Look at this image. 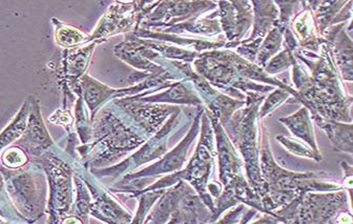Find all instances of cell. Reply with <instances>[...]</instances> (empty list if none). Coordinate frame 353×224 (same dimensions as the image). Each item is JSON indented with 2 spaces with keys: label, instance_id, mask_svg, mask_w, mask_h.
Returning <instances> with one entry per match:
<instances>
[{
  "label": "cell",
  "instance_id": "obj_12",
  "mask_svg": "<svg viewBox=\"0 0 353 224\" xmlns=\"http://www.w3.org/2000/svg\"><path fill=\"white\" fill-rule=\"evenodd\" d=\"M286 29L287 27H283L276 21L274 29L270 31L268 37L263 41V45L260 47L261 49L259 50L258 61H256L258 67L265 65L266 61L280 49L283 34Z\"/></svg>",
  "mask_w": 353,
  "mask_h": 224
},
{
  "label": "cell",
  "instance_id": "obj_17",
  "mask_svg": "<svg viewBox=\"0 0 353 224\" xmlns=\"http://www.w3.org/2000/svg\"><path fill=\"white\" fill-rule=\"evenodd\" d=\"M294 57L292 55V51L290 50L285 49L282 53L279 54L276 57L268 63V67L265 68L268 74L279 73V72L286 70L294 63Z\"/></svg>",
  "mask_w": 353,
  "mask_h": 224
},
{
  "label": "cell",
  "instance_id": "obj_10",
  "mask_svg": "<svg viewBox=\"0 0 353 224\" xmlns=\"http://www.w3.org/2000/svg\"><path fill=\"white\" fill-rule=\"evenodd\" d=\"M294 29L303 47L316 51L320 45L326 43L316 36V23L310 8H305V11L296 16L294 20Z\"/></svg>",
  "mask_w": 353,
  "mask_h": 224
},
{
  "label": "cell",
  "instance_id": "obj_20",
  "mask_svg": "<svg viewBox=\"0 0 353 224\" xmlns=\"http://www.w3.org/2000/svg\"><path fill=\"white\" fill-rule=\"evenodd\" d=\"M279 222H281L279 218L272 215H266L265 217H263L262 219L258 220V221L252 224H278Z\"/></svg>",
  "mask_w": 353,
  "mask_h": 224
},
{
  "label": "cell",
  "instance_id": "obj_16",
  "mask_svg": "<svg viewBox=\"0 0 353 224\" xmlns=\"http://www.w3.org/2000/svg\"><path fill=\"white\" fill-rule=\"evenodd\" d=\"M290 92L286 91V90H274V92H272V95L266 99L262 109L259 112V117L263 118L268 115V114L272 113L281 103H284L287 97L290 96Z\"/></svg>",
  "mask_w": 353,
  "mask_h": 224
},
{
  "label": "cell",
  "instance_id": "obj_5",
  "mask_svg": "<svg viewBox=\"0 0 353 224\" xmlns=\"http://www.w3.org/2000/svg\"><path fill=\"white\" fill-rule=\"evenodd\" d=\"M219 15L226 36L232 43H239L243 34H245L252 25V6L248 1L220 3Z\"/></svg>",
  "mask_w": 353,
  "mask_h": 224
},
{
  "label": "cell",
  "instance_id": "obj_2",
  "mask_svg": "<svg viewBox=\"0 0 353 224\" xmlns=\"http://www.w3.org/2000/svg\"><path fill=\"white\" fill-rule=\"evenodd\" d=\"M263 99L264 97L260 94L248 93L245 109H239L234 112L223 127L226 128L228 135L244 157L248 181L260 197L263 193L264 180L261 173L256 122L259 117V105Z\"/></svg>",
  "mask_w": 353,
  "mask_h": 224
},
{
  "label": "cell",
  "instance_id": "obj_18",
  "mask_svg": "<svg viewBox=\"0 0 353 224\" xmlns=\"http://www.w3.org/2000/svg\"><path fill=\"white\" fill-rule=\"evenodd\" d=\"M243 205H240V207H236L234 211L230 212L228 216L223 218V219H221L220 221L218 222H212V224H232L234 222H236V220L240 218L241 213L243 212Z\"/></svg>",
  "mask_w": 353,
  "mask_h": 224
},
{
  "label": "cell",
  "instance_id": "obj_3",
  "mask_svg": "<svg viewBox=\"0 0 353 224\" xmlns=\"http://www.w3.org/2000/svg\"><path fill=\"white\" fill-rule=\"evenodd\" d=\"M203 123H202V136L200 142H199L198 147H196V153L194 158L190 161L186 171L178 174V175H172L170 177L159 181V183L150 187L148 191L158 189V187H168L176 182V178L183 177L190 180L192 185H194L196 191L201 196L204 203L208 205L212 214L214 211V202L212 196L206 192V185H208V177L210 175V170H212V162H214V139H212V131L210 129L212 125H210V120L208 118V114L203 115Z\"/></svg>",
  "mask_w": 353,
  "mask_h": 224
},
{
  "label": "cell",
  "instance_id": "obj_8",
  "mask_svg": "<svg viewBox=\"0 0 353 224\" xmlns=\"http://www.w3.org/2000/svg\"><path fill=\"white\" fill-rule=\"evenodd\" d=\"M316 125L324 130L336 151L352 154V125L331 121L321 117L319 114L312 113Z\"/></svg>",
  "mask_w": 353,
  "mask_h": 224
},
{
  "label": "cell",
  "instance_id": "obj_11",
  "mask_svg": "<svg viewBox=\"0 0 353 224\" xmlns=\"http://www.w3.org/2000/svg\"><path fill=\"white\" fill-rule=\"evenodd\" d=\"M254 29L252 37L246 41L264 40V36L270 32L272 26L278 20L279 12L272 1H254Z\"/></svg>",
  "mask_w": 353,
  "mask_h": 224
},
{
  "label": "cell",
  "instance_id": "obj_4",
  "mask_svg": "<svg viewBox=\"0 0 353 224\" xmlns=\"http://www.w3.org/2000/svg\"><path fill=\"white\" fill-rule=\"evenodd\" d=\"M210 119L218 142L220 180L226 185L234 178L242 176L243 163L236 155L232 142L226 135L225 130L220 125L219 120L212 113L210 114Z\"/></svg>",
  "mask_w": 353,
  "mask_h": 224
},
{
  "label": "cell",
  "instance_id": "obj_9",
  "mask_svg": "<svg viewBox=\"0 0 353 224\" xmlns=\"http://www.w3.org/2000/svg\"><path fill=\"white\" fill-rule=\"evenodd\" d=\"M280 121L283 122L296 137L306 141L312 151L320 153L316 145V137H314L312 117L306 108H302L300 111L290 117L281 118Z\"/></svg>",
  "mask_w": 353,
  "mask_h": 224
},
{
  "label": "cell",
  "instance_id": "obj_15",
  "mask_svg": "<svg viewBox=\"0 0 353 224\" xmlns=\"http://www.w3.org/2000/svg\"><path fill=\"white\" fill-rule=\"evenodd\" d=\"M276 140H279L288 151L292 152L294 155L312 158V159L316 160V161L322 160V155L320 153H316L312 150H308L307 147H303V145H301L299 142L292 141L290 138L285 137V136H278Z\"/></svg>",
  "mask_w": 353,
  "mask_h": 224
},
{
  "label": "cell",
  "instance_id": "obj_6",
  "mask_svg": "<svg viewBox=\"0 0 353 224\" xmlns=\"http://www.w3.org/2000/svg\"><path fill=\"white\" fill-rule=\"evenodd\" d=\"M327 40L334 48V57L344 78L348 81L352 80V41L343 31V25L331 28L326 32Z\"/></svg>",
  "mask_w": 353,
  "mask_h": 224
},
{
  "label": "cell",
  "instance_id": "obj_14",
  "mask_svg": "<svg viewBox=\"0 0 353 224\" xmlns=\"http://www.w3.org/2000/svg\"><path fill=\"white\" fill-rule=\"evenodd\" d=\"M310 9H314L316 11V23L319 25V29L321 30V33H324L326 27H328L329 23L331 19L336 15V12L345 5L344 1L341 3H323L324 6H314L312 3H309Z\"/></svg>",
  "mask_w": 353,
  "mask_h": 224
},
{
  "label": "cell",
  "instance_id": "obj_13",
  "mask_svg": "<svg viewBox=\"0 0 353 224\" xmlns=\"http://www.w3.org/2000/svg\"><path fill=\"white\" fill-rule=\"evenodd\" d=\"M31 109L32 105H30V101L28 100L23 103L19 113L11 122V125L0 134V151L21 135L22 131L25 130L26 125H27V117Z\"/></svg>",
  "mask_w": 353,
  "mask_h": 224
},
{
  "label": "cell",
  "instance_id": "obj_1",
  "mask_svg": "<svg viewBox=\"0 0 353 224\" xmlns=\"http://www.w3.org/2000/svg\"><path fill=\"white\" fill-rule=\"evenodd\" d=\"M261 173L264 187L261 196L265 214L270 215L274 210L290 205L296 198L314 191H336L341 185L321 179V173H292L276 165L270 152L268 133L263 134Z\"/></svg>",
  "mask_w": 353,
  "mask_h": 224
},
{
  "label": "cell",
  "instance_id": "obj_7",
  "mask_svg": "<svg viewBox=\"0 0 353 224\" xmlns=\"http://www.w3.org/2000/svg\"><path fill=\"white\" fill-rule=\"evenodd\" d=\"M202 113H203V111L199 112L196 119H194L192 130H190L186 138H184L183 141L180 143L179 147H176L170 155L166 156V158H164L159 163L144 170L138 176L156 175V174L165 173V172L174 171V170L181 167L182 163L185 159L186 151H188L190 143L194 141V137H196L199 129H200V118H201Z\"/></svg>",
  "mask_w": 353,
  "mask_h": 224
},
{
  "label": "cell",
  "instance_id": "obj_19",
  "mask_svg": "<svg viewBox=\"0 0 353 224\" xmlns=\"http://www.w3.org/2000/svg\"><path fill=\"white\" fill-rule=\"evenodd\" d=\"M334 224H352L351 214L346 213V212L338 213V215L334 217Z\"/></svg>",
  "mask_w": 353,
  "mask_h": 224
}]
</instances>
